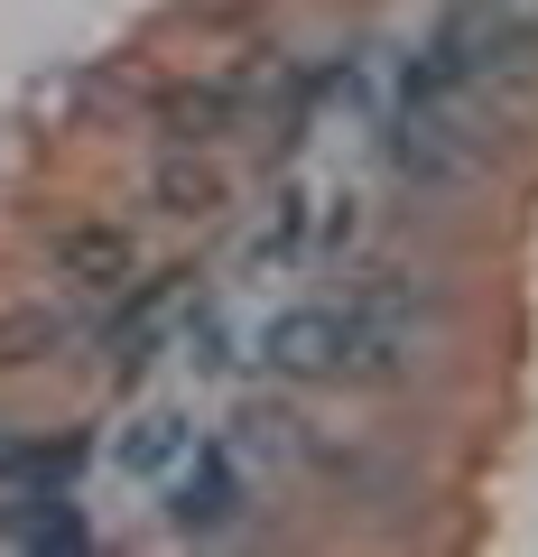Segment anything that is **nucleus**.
I'll return each instance as SVG.
<instances>
[{
  "instance_id": "obj_1",
  "label": "nucleus",
  "mask_w": 538,
  "mask_h": 557,
  "mask_svg": "<svg viewBox=\"0 0 538 557\" xmlns=\"http://www.w3.org/2000/svg\"><path fill=\"white\" fill-rule=\"evenodd\" d=\"M529 57H538L529 10H511V0H455L418 65L437 84H455V94H474V84H492V75H529Z\"/></svg>"
},
{
  "instance_id": "obj_2",
  "label": "nucleus",
  "mask_w": 538,
  "mask_h": 557,
  "mask_svg": "<svg viewBox=\"0 0 538 557\" xmlns=\"http://www.w3.org/2000/svg\"><path fill=\"white\" fill-rule=\"evenodd\" d=\"M260 354H270V372H288V381H325V372H343V317L298 307V317H279L270 335H260Z\"/></svg>"
},
{
  "instance_id": "obj_3",
  "label": "nucleus",
  "mask_w": 538,
  "mask_h": 557,
  "mask_svg": "<svg viewBox=\"0 0 538 557\" xmlns=\"http://www.w3.org/2000/svg\"><path fill=\"white\" fill-rule=\"evenodd\" d=\"M167 520H177V530H196V539H214V530H233V520H241V474H233V456H223V446H204V456H196V474L177 483Z\"/></svg>"
},
{
  "instance_id": "obj_4",
  "label": "nucleus",
  "mask_w": 538,
  "mask_h": 557,
  "mask_svg": "<svg viewBox=\"0 0 538 557\" xmlns=\"http://www.w3.org/2000/svg\"><path fill=\"white\" fill-rule=\"evenodd\" d=\"M130 233H121V223H84V233H65L57 242V270L65 278H84V288H121V278H130Z\"/></svg>"
},
{
  "instance_id": "obj_5",
  "label": "nucleus",
  "mask_w": 538,
  "mask_h": 557,
  "mask_svg": "<svg viewBox=\"0 0 538 557\" xmlns=\"http://www.w3.org/2000/svg\"><path fill=\"white\" fill-rule=\"evenodd\" d=\"M186 446H196V428H186L177 409H149V418H130V437H121L112 456H121V474H167Z\"/></svg>"
},
{
  "instance_id": "obj_6",
  "label": "nucleus",
  "mask_w": 538,
  "mask_h": 557,
  "mask_svg": "<svg viewBox=\"0 0 538 557\" xmlns=\"http://www.w3.org/2000/svg\"><path fill=\"white\" fill-rule=\"evenodd\" d=\"M159 121H167L177 149H186V139H223V131L241 121V94H233V84H186V94H167Z\"/></svg>"
},
{
  "instance_id": "obj_7",
  "label": "nucleus",
  "mask_w": 538,
  "mask_h": 557,
  "mask_svg": "<svg viewBox=\"0 0 538 557\" xmlns=\"http://www.w3.org/2000/svg\"><path fill=\"white\" fill-rule=\"evenodd\" d=\"M159 205H167V214H214V205H223V168L167 159V168H159Z\"/></svg>"
},
{
  "instance_id": "obj_8",
  "label": "nucleus",
  "mask_w": 538,
  "mask_h": 557,
  "mask_svg": "<svg viewBox=\"0 0 538 557\" xmlns=\"http://www.w3.org/2000/svg\"><path fill=\"white\" fill-rule=\"evenodd\" d=\"M57 344V317L47 307H20V317H0V362H38Z\"/></svg>"
},
{
  "instance_id": "obj_9",
  "label": "nucleus",
  "mask_w": 538,
  "mask_h": 557,
  "mask_svg": "<svg viewBox=\"0 0 538 557\" xmlns=\"http://www.w3.org/2000/svg\"><path fill=\"white\" fill-rule=\"evenodd\" d=\"M186 362H204V372H223V325H214V317H196V325H186Z\"/></svg>"
}]
</instances>
